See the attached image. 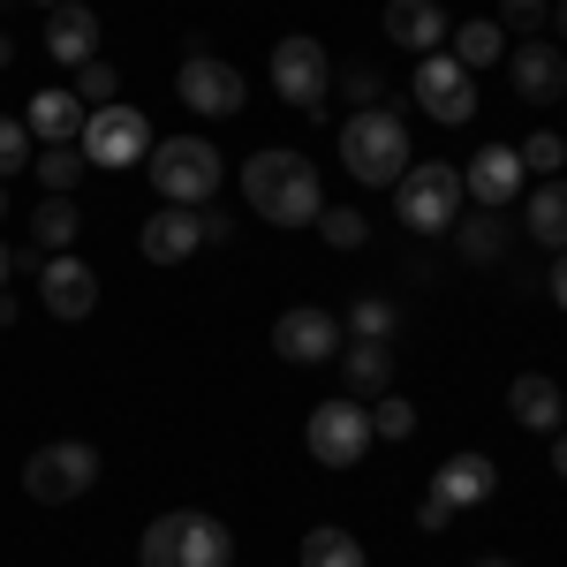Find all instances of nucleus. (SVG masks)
<instances>
[{"instance_id":"nucleus-1","label":"nucleus","mask_w":567,"mask_h":567,"mask_svg":"<svg viewBox=\"0 0 567 567\" xmlns=\"http://www.w3.org/2000/svg\"><path fill=\"white\" fill-rule=\"evenodd\" d=\"M243 197H250V213L272 219V227H310V219L326 213V189H318V167H310L303 152H258V159H243Z\"/></svg>"},{"instance_id":"nucleus-2","label":"nucleus","mask_w":567,"mask_h":567,"mask_svg":"<svg viewBox=\"0 0 567 567\" xmlns=\"http://www.w3.org/2000/svg\"><path fill=\"white\" fill-rule=\"evenodd\" d=\"M341 167H349L363 189H393V182L416 167V159H409V122H401L393 106L349 114V122H341Z\"/></svg>"},{"instance_id":"nucleus-3","label":"nucleus","mask_w":567,"mask_h":567,"mask_svg":"<svg viewBox=\"0 0 567 567\" xmlns=\"http://www.w3.org/2000/svg\"><path fill=\"white\" fill-rule=\"evenodd\" d=\"M136 567H235V529L219 515H197V507H175L144 529L136 545Z\"/></svg>"},{"instance_id":"nucleus-4","label":"nucleus","mask_w":567,"mask_h":567,"mask_svg":"<svg viewBox=\"0 0 567 567\" xmlns=\"http://www.w3.org/2000/svg\"><path fill=\"white\" fill-rule=\"evenodd\" d=\"M144 175L167 205H213L219 182H227V159H219L213 136H159L144 152Z\"/></svg>"},{"instance_id":"nucleus-5","label":"nucleus","mask_w":567,"mask_h":567,"mask_svg":"<svg viewBox=\"0 0 567 567\" xmlns=\"http://www.w3.org/2000/svg\"><path fill=\"white\" fill-rule=\"evenodd\" d=\"M393 213H401V227H416V235H446L462 219V167H446V159L409 167V175L393 182Z\"/></svg>"},{"instance_id":"nucleus-6","label":"nucleus","mask_w":567,"mask_h":567,"mask_svg":"<svg viewBox=\"0 0 567 567\" xmlns=\"http://www.w3.org/2000/svg\"><path fill=\"white\" fill-rule=\"evenodd\" d=\"M91 484H99V446L91 439H53V446H39L23 462V492L39 507H69V499H84Z\"/></svg>"},{"instance_id":"nucleus-7","label":"nucleus","mask_w":567,"mask_h":567,"mask_svg":"<svg viewBox=\"0 0 567 567\" xmlns=\"http://www.w3.org/2000/svg\"><path fill=\"white\" fill-rule=\"evenodd\" d=\"M76 144H84V167H144V152H152L159 136L144 122V106H122V99H114V106H91L84 114V136H76Z\"/></svg>"},{"instance_id":"nucleus-8","label":"nucleus","mask_w":567,"mask_h":567,"mask_svg":"<svg viewBox=\"0 0 567 567\" xmlns=\"http://www.w3.org/2000/svg\"><path fill=\"white\" fill-rule=\"evenodd\" d=\"M272 91H280V106H296V114H326V99H333V61H326V45L318 39H280L272 45Z\"/></svg>"},{"instance_id":"nucleus-9","label":"nucleus","mask_w":567,"mask_h":567,"mask_svg":"<svg viewBox=\"0 0 567 567\" xmlns=\"http://www.w3.org/2000/svg\"><path fill=\"white\" fill-rule=\"evenodd\" d=\"M303 446L318 470H355L363 446H371V409L363 401H318L303 424Z\"/></svg>"},{"instance_id":"nucleus-10","label":"nucleus","mask_w":567,"mask_h":567,"mask_svg":"<svg viewBox=\"0 0 567 567\" xmlns=\"http://www.w3.org/2000/svg\"><path fill=\"white\" fill-rule=\"evenodd\" d=\"M197 53L182 61V76H175V91H182V106H197L205 122H227V114H243L250 106V84H243V69H227L219 53H205V39H189Z\"/></svg>"},{"instance_id":"nucleus-11","label":"nucleus","mask_w":567,"mask_h":567,"mask_svg":"<svg viewBox=\"0 0 567 567\" xmlns=\"http://www.w3.org/2000/svg\"><path fill=\"white\" fill-rule=\"evenodd\" d=\"M416 106H424L432 122H446V130H462V122L477 114V76H470L454 53H424V61H416Z\"/></svg>"},{"instance_id":"nucleus-12","label":"nucleus","mask_w":567,"mask_h":567,"mask_svg":"<svg viewBox=\"0 0 567 567\" xmlns=\"http://www.w3.org/2000/svg\"><path fill=\"white\" fill-rule=\"evenodd\" d=\"M341 318L333 310H318V303H296V310H280L272 318V355L280 363H333L341 355Z\"/></svg>"},{"instance_id":"nucleus-13","label":"nucleus","mask_w":567,"mask_h":567,"mask_svg":"<svg viewBox=\"0 0 567 567\" xmlns=\"http://www.w3.org/2000/svg\"><path fill=\"white\" fill-rule=\"evenodd\" d=\"M507 76H515V99H529V106H553L567 91V53L545 39H523L507 45Z\"/></svg>"},{"instance_id":"nucleus-14","label":"nucleus","mask_w":567,"mask_h":567,"mask_svg":"<svg viewBox=\"0 0 567 567\" xmlns=\"http://www.w3.org/2000/svg\"><path fill=\"white\" fill-rule=\"evenodd\" d=\"M39 303L53 310V318H91L99 310V272H91L84 258H45L39 265Z\"/></svg>"},{"instance_id":"nucleus-15","label":"nucleus","mask_w":567,"mask_h":567,"mask_svg":"<svg viewBox=\"0 0 567 567\" xmlns=\"http://www.w3.org/2000/svg\"><path fill=\"white\" fill-rule=\"evenodd\" d=\"M523 159H515V144H484L477 159H470V175H462V197H477V213H499V205H515L523 197Z\"/></svg>"},{"instance_id":"nucleus-16","label":"nucleus","mask_w":567,"mask_h":567,"mask_svg":"<svg viewBox=\"0 0 567 567\" xmlns=\"http://www.w3.org/2000/svg\"><path fill=\"white\" fill-rule=\"evenodd\" d=\"M136 250H144L152 265H182L189 250H205V227H197V205H159V213L144 219Z\"/></svg>"},{"instance_id":"nucleus-17","label":"nucleus","mask_w":567,"mask_h":567,"mask_svg":"<svg viewBox=\"0 0 567 567\" xmlns=\"http://www.w3.org/2000/svg\"><path fill=\"white\" fill-rule=\"evenodd\" d=\"M45 53H53L61 69H84V61H99V16H91L84 0H61V8L45 16Z\"/></svg>"},{"instance_id":"nucleus-18","label":"nucleus","mask_w":567,"mask_h":567,"mask_svg":"<svg viewBox=\"0 0 567 567\" xmlns=\"http://www.w3.org/2000/svg\"><path fill=\"white\" fill-rule=\"evenodd\" d=\"M446 31H454V23H446V8H439V0H386V39L409 45L416 61H424V53H439V45H446Z\"/></svg>"},{"instance_id":"nucleus-19","label":"nucleus","mask_w":567,"mask_h":567,"mask_svg":"<svg viewBox=\"0 0 567 567\" xmlns=\"http://www.w3.org/2000/svg\"><path fill=\"white\" fill-rule=\"evenodd\" d=\"M507 416H515V424H523V432H560V416H567V393L553 386V379H545V371H523V379H515V386H507Z\"/></svg>"},{"instance_id":"nucleus-20","label":"nucleus","mask_w":567,"mask_h":567,"mask_svg":"<svg viewBox=\"0 0 567 567\" xmlns=\"http://www.w3.org/2000/svg\"><path fill=\"white\" fill-rule=\"evenodd\" d=\"M84 99L76 91H39L31 106H23V130H31V144H76L84 136Z\"/></svg>"},{"instance_id":"nucleus-21","label":"nucleus","mask_w":567,"mask_h":567,"mask_svg":"<svg viewBox=\"0 0 567 567\" xmlns=\"http://www.w3.org/2000/svg\"><path fill=\"white\" fill-rule=\"evenodd\" d=\"M432 492H446L454 507H477V499L499 492V462H492V454H446L439 477H432Z\"/></svg>"},{"instance_id":"nucleus-22","label":"nucleus","mask_w":567,"mask_h":567,"mask_svg":"<svg viewBox=\"0 0 567 567\" xmlns=\"http://www.w3.org/2000/svg\"><path fill=\"white\" fill-rule=\"evenodd\" d=\"M341 379H349L355 401H379V393L393 386V349L386 341H355V349H341Z\"/></svg>"},{"instance_id":"nucleus-23","label":"nucleus","mask_w":567,"mask_h":567,"mask_svg":"<svg viewBox=\"0 0 567 567\" xmlns=\"http://www.w3.org/2000/svg\"><path fill=\"white\" fill-rule=\"evenodd\" d=\"M446 235H454V258H462V265H499V250H507L499 213H470V219H454Z\"/></svg>"},{"instance_id":"nucleus-24","label":"nucleus","mask_w":567,"mask_h":567,"mask_svg":"<svg viewBox=\"0 0 567 567\" xmlns=\"http://www.w3.org/2000/svg\"><path fill=\"white\" fill-rule=\"evenodd\" d=\"M523 227L545 243V250H567V182L560 175L529 189V219H523Z\"/></svg>"},{"instance_id":"nucleus-25","label":"nucleus","mask_w":567,"mask_h":567,"mask_svg":"<svg viewBox=\"0 0 567 567\" xmlns=\"http://www.w3.org/2000/svg\"><path fill=\"white\" fill-rule=\"evenodd\" d=\"M446 45H454V61L477 76V69H492V61L507 53V31H499V16H477V23H462V31H446Z\"/></svg>"},{"instance_id":"nucleus-26","label":"nucleus","mask_w":567,"mask_h":567,"mask_svg":"<svg viewBox=\"0 0 567 567\" xmlns=\"http://www.w3.org/2000/svg\"><path fill=\"white\" fill-rule=\"evenodd\" d=\"M76 227H84V213H76V197H45L39 213H31V243H39L45 258H61V250L76 243Z\"/></svg>"},{"instance_id":"nucleus-27","label":"nucleus","mask_w":567,"mask_h":567,"mask_svg":"<svg viewBox=\"0 0 567 567\" xmlns=\"http://www.w3.org/2000/svg\"><path fill=\"white\" fill-rule=\"evenodd\" d=\"M31 175L45 182V197H69V189L91 175V167H84V144H45L39 159H31Z\"/></svg>"},{"instance_id":"nucleus-28","label":"nucleus","mask_w":567,"mask_h":567,"mask_svg":"<svg viewBox=\"0 0 567 567\" xmlns=\"http://www.w3.org/2000/svg\"><path fill=\"white\" fill-rule=\"evenodd\" d=\"M303 567H363V545H355L349 529H310L303 537Z\"/></svg>"},{"instance_id":"nucleus-29","label":"nucleus","mask_w":567,"mask_h":567,"mask_svg":"<svg viewBox=\"0 0 567 567\" xmlns=\"http://www.w3.org/2000/svg\"><path fill=\"white\" fill-rule=\"evenodd\" d=\"M349 333L355 341H393V333H401V303H386V296H355Z\"/></svg>"},{"instance_id":"nucleus-30","label":"nucleus","mask_w":567,"mask_h":567,"mask_svg":"<svg viewBox=\"0 0 567 567\" xmlns=\"http://www.w3.org/2000/svg\"><path fill=\"white\" fill-rule=\"evenodd\" d=\"M515 159H523V175H545V182H553V167H567V136L537 130V136H523V144H515Z\"/></svg>"},{"instance_id":"nucleus-31","label":"nucleus","mask_w":567,"mask_h":567,"mask_svg":"<svg viewBox=\"0 0 567 567\" xmlns=\"http://www.w3.org/2000/svg\"><path fill=\"white\" fill-rule=\"evenodd\" d=\"M310 227H318L333 250H363V235H371V227H363V213H349V205H326V213L310 219Z\"/></svg>"},{"instance_id":"nucleus-32","label":"nucleus","mask_w":567,"mask_h":567,"mask_svg":"<svg viewBox=\"0 0 567 567\" xmlns=\"http://www.w3.org/2000/svg\"><path fill=\"white\" fill-rule=\"evenodd\" d=\"M409 432H416V401L379 393V401H371V439H409Z\"/></svg>"},{"instance_id":"nucleus-33","label":"nucleus","mask_w":567,"mask_h":567,"mask_svg":"<svg viewBox=\"0 0 567 567\" xmlns=\"http://www.w3.org/2000/svg\"><path fill=\"white\" fill-rule=\"evenodd\" d=\"M76 99H84V106H114V99H122L114 61H84V69H76Z\"/></svg>"},{"instance_id":"nucleus-34","label":"nucleus","mask_w":567,"mask_h":567,"mask_svg":"<svg viewBox=\"0 0 567 567\" xmlns=\"http://www.w3.org/2000/svg\"><path fill=\"white\" fill-rule=\"evenodd\" d=\"M333 91H341V99H349L355 114H363V106H379V99H386V76L355 61V69H341V76H333Z\"/></svg>"},{"instance_id":"nucleus-35","label":"nucleus","mask_w":567,"mask_h":567,"mask_svg":"<svg viewBox=\"0 0 567 567\" xmlns=\"http://www.w3.org/2000/svg\"><path fill=\"white\" fill-rule=\"evenodd\" d=\"M545 16H553L545 0H499V31L507 39H545Z\"/></svg>"},{"instance_id":"nucleus-36","label":"nucleus","mask_w":567,"mask_h":567,"mask_svg":"<svg viewBox=\"0 0 567 567\" xmlns=\"http://www.w3.org/2000/svg\"><path fill=\"white\" fill-rule=\"evenodd\" d=\"M23 167H31V130H23V114H0V182Z\"/></svg>"},{"instance_id":"nucleus-37","label":"nucleus","mask_w":567,"mask_h":567,"mask_svg":"<svg viewBox=\"0 0 567 567\" xmlns=\"http://www.w3.org/2000/svg\"><path fill=\"white\" fill-rule=\"evenodd\" d=\"M454 515H462V507H454L446 492H424V499H416V523H424V529H446Z\"/></svg>"},{"instance_id":"nucleus-38","label":"nucleus","mask_w":567,"mask_h":567,"mask_svg":"<svg viewBox=\"0 0 567 567\" xmlns=\"http://www.w3.org/2000/svg\"><path fill=\"white\" fill-rule=\"evenodd\" d=\"M197 227H205V250H227V243H235V219L213 213V205H197Z\"/></svg>"},{"instance_id":"nucleus-39","label":"nucleus","mask_w":567,"mask_h":567,"mask_svg":"<svg viewBox=\"0 0 567 567\" xmlns=\"http://www.w3.org/2000/svg\"><path fill=\"white\" fill-rule=\"evenodd\" d=\"M39 265H45V250H39V243H23V250H8V272H39Z\"/></svg>"},{"instance_id":"nucleus-40","label":"nucleus","mask_w":567,"mask_h":567,"mask_svg":"<svg viewBox=\"0 0 567 567\" xmlns=\"http://www.w3.org/2000/svg\"><path fill=\"white\" fill-rule=\"evenodd\" d=\"M545 288H553V303L567 310V250H560V258H553V280H545Z\"/></svg>"},{"instance_id":"nucleus-41","label":"nucleus","mask_w":567,"mask_h":567,"mask_svg":"<svg viewBox=\"0 0 567 567\" xmlns=\"http://www.w3.org/2000/svg\"><path fill=\"white\" fill-rule=\"evenodd\" d=\"M16 318H23V310H16V296H0V333H8Z\"/></svg>"},{"instance_id":"nucleus-42","label":"nucleus","mask_w":567,"mask_h":567,"mask_svg":"<svg viewBox=\"0 0 567 567\" xmlns=\"http://www.w3.org/2000/svg\"><path fill=\"white\" fill-rule=\"evenodd\" d=\"M553 470H560V477H567V432L553 439Z\"/></svg>"},{"instance_id":"nucleus-43","label":"nucleus","mask_w":567,"mask_h":567,"mask_svg":"<svg viewBox=\"0 0 567 567\" xmlns=\"http://www.w3.org/2000/svg\"><path fill=\"white\" fill-rule=\"evenodd\" d=\"M8 61H16V39H8V31H0V76H8Z\"/></svg>"},{"instance_id":"nucleus-44","label":"nucleus","mask_w":567,"mask_h":567,"mask_svg":"<svg viewBox=\"0 0 567 567\" xmlns=\"http://www.w3.org/2000/svg\"><path fill=\"white\" fill-rule=\"evenodd\" d=\"M553 31H560V39H567V0H560V8H553Z\"/></svg>"},{"instance_id":"nucleus-45","label":"nucleus","mask_w":567,"mask_h":567,"mask_svg":"<svg viewBox=\"0 0 567 567\" xmlns=\"http://www.w3.org/2000/svg\"><path fill=\"white\" fill-rule=\"evenodd\" d=\"M477 567H515V560H499V553H492V560H477Z\"/></svg>"},{"instance_id":"nucleus-46","label":"nucleus","mask_w":567,"mask_h":567,"mask_svg":"<svg viewBox=\"0 0 567 567\" xmlns=\"http://www.w3.org/2000/svg\"><path fill=\"white\" fill-rule=\"evenodd\" d=\"M0 219H8V182H0Z\"/></svg>"},{"instance_id":"nucleus-47","label":"nucleus","mask_w":567,"mask_h":567,"mask_svg":"<svg viewBox=\"0 0 567 567\" xmlns=\"http://www.w3.org/2000/svg\"><path fill=\"white\" fill-rule=\"evenodd\" d=\"M0 280H8V243H0Z\"/></svg>"},{"instance_id":"nucleus-48","label":"nucleus","mask_w":567,"mask_h":567,"mask_svg":"<svg viewBox=\"0 0 567 567\" xmlns=\"http://www.w3.org/2000/svg\"><path fill=\"white\" fill-rule=\"evenodd\" d=\"M39 8H45V16H53V8H61V0H39Z\"/></svg>"}]
</instances>
